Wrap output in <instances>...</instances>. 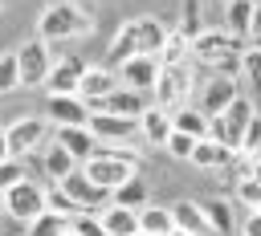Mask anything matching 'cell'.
Segmentation results:
<instances>
[{"mask_svg":"<svg viewBox=\"0 0 261 236\" xmlns=\"http://www.w3.org/2000/svg\"><path fill=\"white\" fill-rule=\"evenodd\" d=\"M94 28V20L82 12V8H73V4H65V0H57V4H49L45 12H41V20H37V37L41 41H69V37H82V33H90Z\"/></svg>","mask_w":261,"mask_h":236,"instance_id":"obj_1","label":"cell"},{"mask_svg":"<svg viewBox=\"0 0 261 236\" xmlns=\"http://www.w3.org/2000/svg\"><path fill=\"white\" fill-rule=\"evenodd\" d=\"M249 49V41H241V37H232L228 28H204L196 41H192V57L200 61V65H220V61H228V57H241Z\"/></svg>","mask_w":261,"mask_h":236,"instance_id":"obj_2","label":"cell"},{"mask_svg":"<svg viewBox=\"0 0 261 236\" xmlns=\"http://www.w3.org/2000/svg\"><path fill=\"white\" fill-rule=\"evenodd\" d=\"M4 212H8L12 220H20V224H33L37 216L49 212V187H41V183H33V179L16 183L12 191H4Z\"/></svg>","mask_w":261,"mask_h":236,"instance_id":"obj_3","label":"cell"},{"mask_svg":"<svg viewBox=\"0 0 261 236\" xmlns=\"http://www.w3.org/2000/svg\"><path fill=\"white\" fill-rule=\"evenodd\" d=\"M188 90H192V69L188 65H163V73L155 81V94H151V106L175 114V110H184Z\"/></svg>","mask_w":261,"mask_h":236,"instance_id":"obj_4","label":"cell"},{"mask_svg":"<svg viewBox=\"0 0 261 236\" xmlns=\"http://www.w3.org/2000/svg\"><path fill=\"white\" fill-rule=\"evenodd\" d=\"M20 85L24 90H33V85H49V73H53V53H49V41H41V37H33V41H24L20 49Z\"/></svg>","mask_w":261,"mask_h":236,"instance_id":"obj_5","label":"cell"},{"mask_svg":"<svg viewBox=\"0 0 261 236\" xmlns=\"http://www.w3.org/2000/svg\"><path fill=\"white\" fill-rule=\"evenodd\" d=\"M57 187H61V191H65V195H69V199L82 208V212H90V216H98L102 208H110V203H114V191L98 187V183H94V179H90L82 167H77V171H73L65 183H57Z\"/></svg>","mask_w":261,"mask_h":236,"instance_id":"obj_6","label":"cell"},{"mask_svg":"<svg viewBox=\"0 0 261 236\" xmlns=\"http://www.w3.org/2000/svg\"><path fill=\"white\" fill-rule=\"evenodd\" d=\"M86 61L77 57V53H69V57H61L57 65H53V73H49V98H82V81H86Z\"/></svg>","mask_w":261,"mask_h":236,"instance_id":"obj_7","label":"cell"},{"mask_svg":"<svg viewBox=\"0 0 261 236\" xmlns=\"http://www.w3.org/2000/svg\"><path fill=\"white\" fill-rule=\"evenodd\" d=\"M8 146L12 159H29L33 151H45V134H49V118H16L8 130Z\"/></svg>","mask_w":261,"mask_h":236,"instance_id":"obj_8","label":"cell"},{"mask_svg":"<svg viewBox=\"0 0 261 236\" xmlns=\"http://www.w3.org/2000/svg\"><path fill=\"white\" fill-rule=\"evenodd\" d=\"M90 106V114H118V118H143L151 106H147V94H139V90H126V85H118L110 98H98V102H86Z\"/></svg>","mask_w":261,"mask_h":236,"instance_id":"obj_9","label":"cell"},{"mask_svg":"<svg viewBox=\"0 0 261 236\" xmlns=\"http://www.w3.org/2000/svg\"><path fill=\"white\" fill-rule=\"evenodd\" d=\"M163 73V61L159 57H130L122 69H118V81L126 90H139V94H155V81Z\"/></svg>","mask_w":261,"mask_h":236,"instance_id":"obj_10","label":"cell"},{"mask_svg":"<svg viewBox=\"0 0 261 236\" xmlns=\"http://www.w3.org/2000/svg\"><path fill=\"white\" fill-rule=\"evenodd\" d=\"M241 94H245L241 81H232V77H212V81L204 85V94H200V110H204L208 118H224L228 106H232Z\"/></svg>","mask_w":261,"mask_h":236,"instance_id":"obj_11","label":"cell"},{"mask_svg":"<svg viewBox=\"0 0 261 236\" xmlns=\"http://www.w3.org/2000/svg\"><path fill=\"white\" fill-rule=\"evenodd\" d=\"M130 20H135L139 57H159V53H163V45H167V37H171V28H167L159 16H151V12H143V16H130Z\"/></svg>","mask_w":261,"mask_h":236,"instance_id":"obj_12","label":"cell"},{"mask_svg":"<svg viewBox=\"0 0 261 236\" xmlns=\"http://www.w3.org/2000/svg\"><path fill=\"white\" fill-rule=\"evenodd\" d=\"M82 171L98 183V187H106V191H118L122 183H130L135 179V167L130 163H118V159H90V163H82Z\"/></svg>","mask_w":261,"mask_h":236,"instance_id":"obj_13","label":"cell"},{"mask_svg":"<svg viewBox=\"0 0 261 236\" xmlns=\"http://www.w3.org/2000/svg\"><path fill=\"white\" fill-rule=\"evenodd\" d=\"M90 130H94V138L98 142H130L135 134H139V122L135 118H118V114H90Z\"/></svg>","mask_w":261,"mask_h":236,"instance_id":"obj_14","label":"cell"},{"mask_svg":"<svg viewBox=\"0 0 261 236\" xmlns=\"http://www.w3.org/2000/svg\"><path fill=\"white\" fill-rule=\"evenodd\" d=\"M257 114H261V110H257V102H253L249 94H241V98L228 106L224 122H228V146H232V155L241 151V142H245V130H249V122H253Z\"/></svg>","mask_w":261,"mask_h":236,"instance_id":"obj_15","label":"cell"},{"mask_svg":"<svg viewBox=\"0 0 261 236\" xmlns=\"http://www.w3.org/2000/svg\"><path fill=\"white\" fill-rule=\"evenodd\" d=\"M57 142H61L77 163H90V159L98 155V146H102L90 126H57Z\"/></svg>","mask_w":261,"mask_h":236,"instance_id":"obj_16","label":"cell"},{"mask_svg":"<svg viewBox=\"0 0 261 236\" xmlns=\"http://www.w3.org/2000/svg\"><path fill=\"white\" fill-rule=\"evenodd\" d=\"M171 220H175V228L188 232V236H212V224H208V216H204V203H196V199H175V203H171Z\"/></svg>","mask_w":261,"mask_h":236,"instance_id":"obj_17","label":"cell"},{"mask_svg":"<svg viewBox=\"0 0 261 236\" xmlns=\"http://www.w3.org/2000/svg\"><path fill=\"white\" fill-rule=\"evenodd\" d=\"M53 126H90V106L86 98H49L45 102Z\"/></svg>","mask_w":261,"mask_h":236,"instance_id":"obj_18","label":"cell"},{"mask_svg":"<svg viewBox=\"0 0 261 236\" xmlns=\"http://www.w3.org/2000/svg\"><path fill=\"white\" fill-rule=\"evenodd\" d=\"M77 167H82V163H77V159H73V155H69L57 138H53V146H45V151H41V171L53 179V187H57V183H65Z\"/></svg>","mask_w":261,"mask_h":236,"instance_id":"obj_19","label":"cell"},{"mask_svg":"<svg viewBox=\"0 0 261 236\" xmlns=\"http://www.w3.org/2000/svg\"><path fill=\"white\" fill-rule=\"evenodd\" d=\"M118 85H122V81H118L114 69H106V65H90V69H86V81H82V98H86V102H98V98H110Z\"/></svg>","mask_w":261,"mask_h":236,"instance_id":"obj_20","label":"cell"},{"mask_svg":"<svg viewBox=\"0 0 261 236\" xmlns=\"http://www.w3.org/2000/svg\"><path fill=\"white\" fill-rule=\"evenodd\" d=\"M130 57H139V41H135V20H126L118 33H114V41H110V49H106V69L110 65H126Z\"/></svg>","mask_w":261,"mask_h":236,"instance_id":"obj_21","label":"cell"},{"mask_svg":"<svg viewBox=\"0 0 261 236\" xmlns=\"http://www.w3.org/2000/svg\"><path fill=\"white\" fill-rule=\"evenodd\" d=\"M171 114L167 110H159V106H151L143 118H139V134L147 138V142H155V146H167V138H171Z\"/></svg>","mask_w":261,"mask_h":236,"instance_id":"obj_22","label":"cell"},{"mask_svg":"<svg viewBox=\"0 0 261 236\" xmlns=\"http://www.w3.org/2000/svg\"><path fill=\"white\" fill-rule=\"evenodd\" d=\"M188 163H192V167H200V171H216V167H228V163H232V151H228V146H220L216 138H200Z\"/></svg>","mask_w":261,"mask_h":236,"instance_id":"obj_23","label":"cell"},{"mask_svg":"<svg viewBox=\"0 0 261 236\" xmlns=\"http://www.w3.org/2000/svg\"><path fill=\"white\" fill-rule=\"evenodd\" d=\"M98 220H102V228H106V236H139V212H130V208H102L98 212Z\"/></svg>","mask_w":261,"mask_h":236,"instance_id":"obj_24","label":"cell"},{"mask_svg":"<svg viewBox=\"0 0 261 236\" xmlns=\"http://www.w3.org/2000/svg\"><path fill=\"white\" fill-rule=\"evenodd\" d=\"M253 8L257 0H228L224 4V28L241 41H249V28H253Z\"/></svg>","mask_w":261,"mask_h":236,"instance_id":"obj_25","label":"cell"},{"mask_svg":"<svg viewBox=\"0 0 261 236\" xmlns=\"http://www.w3.org/2000/svg\"><path fill=\"white\" fill-rule=\"evenodd\" d=\"M171 126H175L179 134H192V138H208L212 118H208L200 106H184V110H175V114H171Z\"/></svg>","mask_w":261,"mask_h":236,"instance_id":"obj_26","label":"cell"},{"mask_svg":"<svg viewBox=\"0 0 261 236\" xmlns=\"http://www.w3.org/2000/svg\"><path fill=\"white\" fill-rule=\"evenodd\" d=\"M204 216H208V224H212V232L216 236H232L237 232V216H232V203L228 199H204Z\"/></svg>","mask_w":261,"mask_h":236,"instance_id":"obj_27","label":"cell"},{"mask_svg":"<svg viewBox=\"0 0 261 236\" xmlns=\"http://www.w3.org/2000/svg\"><path fill=\"white\" fill-rule=\"evenodd\" d=\"M139 232H147V236H171V232H175L171 208H155V203H147V208L139 212Z\"/></svg>","mask_w":261,"mask_h":236,"instance_id":"obj_28","label":"cell"},{"mask_svg":"<svg viewBox=\"0 0 261 236\" xmlns=\"http://www.w3.org/2000/svg\"><path fill=\"white\" fill-rule=\"evenodd\" d=\"M241 81L253 102H261V49H245L241 57Z\"/></svg>","mask_w":261,"mask_h":236,"instance_id":"obj_29","label":"cell"},{"mask_svg":"<svg viewBox=\"0 0 261 236\" xmlns=\"http://www.w3.org/2000/svg\"><path fill=\"white\" fill-rule=\"evenodd\" d=\"M69 228H73V220L57 216V212H45V216H37V220L24 228V236H65Z\"/></svg>","mask_w":261,"mask_h":236,"instance_id":"obj_30","label":"cell"},{"mask_svg":"<svg viewBox=\"0 0 261 236\" xmlns=\"http://www.w3.org/2000/svg\"><path fill=\"white\" fill-rule=\"evenodd\" d=\"M188 57H192V41H188L179 28H171V37H167L159 61H163V65H188Z\"/></svg>","mask_w":261,"mask_h":236,"instance_id":"obj_31","label":"cell"},{"mask_svg":"<svg viewBox=\"0 0 261 236\" xmlns=\"http://www.w3.org/2000/svg\"><path fill=\"white\" fill-rule=\"evenodd\" d=\"M114 208H130V212H143V208H147V187H143L139 175L114 191Z\"/></svg>","mask_w":261,"mask_h":236,"instance_id":"obj_32","label":"cell"},{"mask_svg":"<svg viewBox=\"0 0 261 236\" xmlns=\"http://www.w3.org/2000/svg\"><path fill=\"white\" fill-rule=\"evenodd\" d=\"M20 90V53H0V94Z\"/></svg>","mask_w":261,"mask_h":236,"instance_id":"obj_33","label":"cell"},{"mask_svg":"<svg viewBox=\"0 0 261 236\" xmlns=\"http://www.w3.org/2000/svg\"><path fill=\"white\" fill-rule=\"evenodd\" d=\"M179 12H184V16H179V24H175V28H179V33L188 37V41H196V37L204 33V16H200V0H184V8H179Z\"/></svg>","mask_w":261,"mask_h":236,"instance_id":"obj_34","label":"cell"},{"mask_svg":"<svg viewBox=\"0 0 261 236\" xmlns=\"http://www.w3.org/2000/svg\"><path fill=\"white\" fill-rule=\"evenodd\" d=\"M29 179V167H24V159H8L4 167H0V195L4 191H12L16 183H24Z\"/></svg>","mask_w":261,"mask_h":236,"instance_id":"obj_35","label":"cell"},{"mask_svg":"<svg viewBox=\"0 0 261 236\" xmlns=\"http://www.w3.org/2000/svg\"><path fill=\"white\" fill-rule=\"evenodd\" d=\"M49 212H57V216H65V220H77V216H82V208H77L61 187H49Z\"/></svg>","mask_w":261,"mask_h":236,"instance_id":"obj_36","label":"cell"},{"mask_svg":"<svg viewBox=\"0 0 261 236\" xmlns=\"http://www.w3.org/2000/svg\"><path fill=\"white\" fill-rule=\"evenodd\" d=\"M196 142H200V138H192V134H179V130H171V138H167V155H171V159H192Z\"/></svg>","mask_w":261,"mask_h":236,"instance_id":"obj_37","label":"cell"},{"mask_svg":"<svg viewBox=\"0 0 261 236\" xmlns=\"http://www.w3.org/2000/svg\"><path fill=\"white\" fill-rule=\"evenodd\" d=\"M237 199H241L249 212H261V183H253V179H241V183H237Z\"/></svg>","mask_w":261,"mask_h":236,"instance_id":"obj_38","label":"cell"},{"mask_svg":"<svg viewBox=\"0 0 261 236\" xmlns=\"http://www.w3.org/2000/svg\"><path fill=\"white\" fill-rule=\"evenodd\" d=\"M237 155H261V114L249 122V130H245V142H241V151Z\"/></svg>","mask_w":261,"mask_h":236,"instance_id":"obj_39","label":"cell"},{"mask_svg":"<svg viewBox=\"0 0 261 236\" xmlns=\"http://www.w3.org/2000/svg\"><path fill=\"white\" fill-rule=\"evenodd\" d=\"M73 236H106V228H102V220H98V216L82 212V216L73 220Z\"/></svg>","mask_w":261,"mask_h":236,"instance_id":"obj_40","label":"cell"},{"mask_svg":"<svg viewBox=\"0 0 261 236\" xmlns=\"http://www.w3.org/2000/svg\"><path fill=\"white\" fill-rule=\"evenodd\" d=\"M253 37H261V0H257V8H253V28H249V41Z\"/></svg>","mask_w":261,"mask_h":236,"instance_id":"obj_41","label":"cell"},{"mask_svg":"<svg viewBox=\"0 0 261 236\" xmlns=\"http://www.w3.org/2000/svg\"><path fill=\"white\" fill-rule=\"evenodd\" d=\"M8 159H12V146H8V134H4V130H0V167H4V163H8Z\"/></svg>","mask_w":261,"mask_h":236,"instance_id":"obj_42","label":"cell"},{"mask_svg":"<svg viewBox=\"0 0 261 236\" xmlns=\"http://www.w3.org/2000/svg\"><path fill=\"white\" fill-rule=\"evenodd\" d=\"M65 4H73V8H82V12H90V8L98 4V0H65Z\"/></svg>","mask_w":261,"mask_h":236,"instance_id":"obj_43","label":"cell"},{"mask_svg":"<svg viewBox=\"0 0 261 236\" xmlns=\"http://www.w3.org/2000/svg\"><path fill=\"white\" fill-rule=\"evenodd\" d=\"M249 49H261V37H253V41H249Z\"/></svg>","mask_w":261,"mask_h":236,"instance_id":"obj_44","label":"cell"},{"mask_svg":"<svg viewBox=\"0 0 261 236\" xmlns=\"http://www.w3.org/2000/svg\"><path fill=\"white\" fill-rule=\"evenodd\" d=\"M171 236H188V232H179V228H175V232H171Z\"/></svg>","mask_w":261,"mask_h":236,"instance_id":"obj_45","label":"cell"},{"mask_svg":"<svg viewBox=\"0 0 261 236\" xmlns=\"http://www.w3.org/2000/svg\"><path fill=\"white\" fill-rule=\"evenodd\" d=\"M65 236H73V228H69V232H65Z\"/></svg>","mask_w":261,"mask_h":236,"instance_id":"obj_46","label":"cell"},{"mask_svg":"<svg viewBox=\"0 0 261 236\" xmlns=\"http://www.w3.org/2000/svg\"><path fill=\"white\" fill-rule=\"evenodd\" d=\"M139 236H147V232H139Z\"/></svg>","mask_w":261,"mask_h":236,"instance_id":"obj_47","label":"cell"},{"mask_svg":"<svg viewBox=\"0 0 261 236\" xmlns=\"http://www.w3.org/2000/svg\"><path fill=\"white\" fill-rule=\"evenodd\" d=\"M220 4H228V0H220Z\"/></svg>","mask_w":261,"mask_h":236,"instance_id":"obj_48","label":"cell"}]
</instances>
